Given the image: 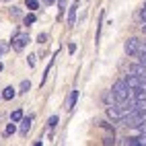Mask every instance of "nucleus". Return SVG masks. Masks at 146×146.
<instances>
[{
  "mask_svg": "<svg viewBox=\"0 0 146 146\" xmlns=\"http://www.w3.org/2000/svg\"><path fill=\"white\" fill-rule=\"evenodd\" d=\"M111 93L115 97V101H125L132 97V89L128 86V82H125V78H119L115 80V84L111 86Z\"/></svg>",
  "mask_w": 146,
  "mask_h": 146,
  "instance_id": "f257e3e1",
  "label": "nucleus"
},
{
  "mask_svg": "<svg viewBox=\"0 0 146 146\" xmlns=\"http://www.w3.org/2000/svg\"><path fill=\"white\" fill-rule=\"evenodd\" d=\"M27 43H29V33H15L13 35V50L15 52H23Z\"/></svg>",
  "mask_w": 146,
  "mask_h": 146,
  "instance_id": "f03ea898",
  "label": "nucleus"
},
{
  "mask_svg": "<svg viewBox=\"0 0 146 146\" xmlns=\"http://www.w3.org/2000/svg\"><path fill=\"white\" fill-rule=\"evenodd\" d=\"M140 45H142V41L138 39V37H130V39L123 43V50H125V54H128V56H138Z\"/></svg>",
  "mask_w": 146,
  "mask_h": 146,
  "instance_id": "7ed1b4c3",
  "label": "nucleus"
},
{
  "mask_svg": "<svg viewBox=\"0 0 146 146\" xmlns=\"http://www.w3.org/2000/svg\"><path fill=\"white\" fill-rule=\"evenodd\" d=\"M125 82H128V86L132 89V93H134L136 89H140V86L144 84V80H142V76H138V74H134V72H130L128 76H125Z\"/></svg>",
  "mask_w": 146,
  "mask_h": 146,
  "instance_id": "20e7f679",
  "label": "nucleus"
},
{
  "mask_svg": "<svg viewBox=\"0 0 146 146\" xmlns=\"http://www.w3.org/2000/svg\"><path fill=\"white\" fill-rule=\"evenodd\" d=\"M31 123H33V115H29V117H23L21 119V136L23 138H27V134H29V130H31Z\"/></svg>",
  "mask_w": 146,
  "mask_h": 146,
  "instance_id": "39448f33",
  "label": "nucleus"
},
{
  "mask_svg": "<svg viewBox=\"0 0 146 146\" xmlns=\"http://www.w3.org/2000/svg\"><path fill=\"white\" fill-rule=\"evenodd\" d=\"M130 72H134V74H138V76H146V66L142 64V62H138V64H132L130 66Z\"/></svg>",
  "mask_w": 146,
  "mask_h": 146,
  "instance_id": "423d86ee",
  "label": "nucleus"
},
{
  "mask_svg": "<svg viewBox=\"0 0 146 146\" xmlns=\"http://www.w3.org/2000/svg\"><path fill=\"white\" fill-rule=\"evenodd\" d=\"M76 8H78V2L70 6V13H68V27H74L76 25Z\"/></svg>",
  "mask_w": 146,
  "mask_h": 146,
  "instance_id": "0eeeda50",
  "label": "nucleus"
},
{
  "mask_svg": "<svg viewBox=\"0 0 146 146\" xmlns=\"http://www.w3.org/2000/svg\"><path fill=\"white\" fill-rule=\"evenodd\" d=\"M76 101H78V91L74 89V91L70 93V99H68V105H66V109H68V111H72V109H74V105H76Z\"/></svg>",
  "mask_w": 146,
  "mask_h": 146,
  "instance_id": "6e6552de",
  "label": "nucleus"
},
{
  "mask_svg": "<svg viewBox=\"0 0 146 146\" xmlns=\"http://www.w3.org/2000/svg\"><path fill=\"white\" fill-rule=\"evenodd\" d=\"M15 95H17V91L13 89V86H6V89L2 91V99H4V101H11Z\"/></svg>",
  "mask_w": 146,
  "mask_h": 146,
  "instance_id": "1a4fd4ad",
  "label": "nucleus"
},
{
  "mask_svg": "<svg viewBox=\"0 0 146 146\" xmlns=\"http://www.w3.org/2000/svg\"><path fill=\"white\" fill-rule=\"evenodd\" d=\"M123 144H128V146H138V144H140V146H142V140L136 138V136H130V138L123 140Z\"/></svg>",
  "mask_w": 146,
  "mask_h": 146,
  "instance_id": "9d476101",
  "label": "nucleus"
},
{
  "mask_svg": "<svg viewBox=\"0 0 146 146\" xmlns=\"http://www.w3.org/2000/svg\"><path fill=\"white\" fill-rule=\"evenodd\" d=\"M15 132H17V125H15V121H11L6 125V130H4V136H13Z\"/></svg>",
  "mask_w": 146,
  "mask_h": 146,
  "instance_id": "9b49d317",
  "label": "nucleus"
},
{
  "mask_svg": "<svg viewBox=\"0 0 146 146\" xmlns=\"http://www.w3.org/2000/svg\"><path fill=\"white\" fill-rule=\"evenodd\" d=\"M11 119H13L15 123H17V121H21V119H23V111H21V109H17V111H13V115H11Z\"/></svg>",
  "mask_w": 146,
  "mask_h": 146,
  "instance_id": "f8f14e48",
  "label": "nucleus"
},
{
  "mask_svg": "<svg viewBox=\"0 0 146 146\" xmlns=\"http://www.w3.org/2000/svg\"><path fill=\"white\" fill-rule=\"evenodd\" d=\"M23 21H25V25H33V23L37 21V17H35V15L31 13V15H27V17L23 19Z\"/></svg>",
  "mask_w": 146,
  "mask_h": 146,
  "instance_id": "ddd939ff",
  "label": "nucleus"
},
{
  "mask_svg": "<svg viewBox=\"0 0 146 146\" xmlns=\"http://www.w3.org/2000/svg\"><path fill=\"white\" fill-rule=\"evenodd\" d=\"M29 91H31V82H29V80H23V82H21V93H29Z\"/></svg>",
  "mask_w": 146,
  "mask_h": 146,
  "instance_id": "4468645a",
  "label": "nucleus"
},
{
  "mask_svg": "<svg viewBox=\"0 0 146 146\" xmlns=\"http://www.w3.org/2000/svg\"><path fill=\"white\" fill-rule=\"evenodd\" d=\"M37 6H39V2H37V0H27V8H29V11H35Z\"/></svg>",
  "mask_w": 146,
  "mask_h": 146,
  "instance_id": "2eb2a0df",
  "label": "nucleus"
},
{
  "mask_svg": "<svg viewBox=\"0 0 146 146\" xmlns=\"http://www.w3.org/2000/svg\"><path fill=\"white\" fill-rule=\"evenodd\" d=\"M66 0H58V6H60V19H62V15H64V11H66Z\"/></svg>",
  "mask_w": 146,
  "mask_h": 146,
  "instance_id": "dca6fc26",
  "label": "nucleus"
},
{
  "mask_svg": "<svg viewBox=\"0 0 146 146\" xmlns=\"http://www.w3.org/2000/svg\"><path fill=\"white\" fill-rule=\"evenodd\" d=\"M56 123H58V117H56V115H52V117L47 119V125H50V128H56Z\"/></svg>",
  "mask_w": 146,
  "mask_h": 146,
  "instance_id": "f3484780",
  "label": "nucleus"
},
{
  "mask_svg": "<svg viewBox=\"0 0 146 146\" xmlns=\"http://www.w3.org/2000/svg\"><path fill=\"white\" fill-rule=\"evenodd\" d=\"M103 142H105V144H113V142H115V140H113V134H111V136H105Z\"/></svg>",
  "mask_w": 146,
  "mask_h": 146,
  "instance_id": "a211bd4d",
  "label": "nucleus"
},
{
  "mask_svg": "<svg viewBox=\"0 0 146 146\" xmlns=\"http://www.w3.org/2000/svg\"><path fill=\"white\" fill-rule=\"evenodd\" d=\"M37 41H39V43H45V41H47V35H45V33H41L39 37H37Z\"/></svg>",
  "mask_w": 146,
  "mask_h": 146,
  "instance_id": "6ab92c4d",
  "label": "nucleus"
},
{
  "mask_svg": "<svg viewBox=\"0 0 146 146\" xmlns=\"http://www.w3.org/2000/svg\"><path fill=\"white\" fill-rule=\"evenodd\" d=\"M11 15H13V17H21V11H19V8H15V6H13V8H11Z\"/></svg>",
  "mask_w": 146,
  "mask_h": 146,
  "instance_id": "aec40b11",
  "label": "nucleus"
},
{
  "mask_svg": "<svg viewBox=\"0 0 146 146\" xmlns=\"http://www.w3.org/2000/svg\"><path fill=\"white\" fill-rule=\"evenodd\" d=\"M140 19H142V23L146 25V8H142V13H140Z\"/></svg>",
  "mask_w": 146,
  "mask_h": 146,
  "instance_id": "412c9836",
  "label": "nucleus"
},
{
  "mask_svg": "<svg viewBox=\"0 0 146 146\" xmlns=\"http://www.w3.org/2000/svg\"><path fill=\"white\" fill-rule=\"evenodd\" d=\"M68 52L74 54V52H76V43H70V45H68Z\"/></svg>",
  "mask_w": 146,
  "mask_h": 146,
  "instance_id": "4be33fe9",
  "label": "nucleus"
},
{
  "mask_svg": "<svg viewBox=\"0 0 146 146\" xmlns=\"http://www.w3.org/2000/svg\"><path fill=\"white\" fill-rule=\"evenodd\" d=\"M29 66H31V68L35 66V56H29Z\"/></svg>",
  "mask_w": 146,
  "mask_h": 146,
  "instance_id": "5701e85b",
  "label": "nucleus"
},
{
  "mask_svg": "<svg viewBox=\"0 0 146 146\" xmlns=\"http://www.w3.org/2000/svg\"><path fill=\"white\" fill-rule=\"evenodd\" d=\"M52 2H54V0H45V4H52Z\"/></svg>",
  "mask_w": 146,
  "mask_h": 146,
  "instance_id": "b1692460",
  "label": "nucleus"
},
{
  "mask_svg": "<svg viewBox=\"0 0 146 146\" xmlns=\"http://www.w3.org/2000/svg\"><path fill=\"white\" fill-rule=\"evenodd\" d=\"M0 72H2V64H0Z\"/></svg>",
  "mask_w": 146,
  "mask_h": 146,
  "instance_id": "393cba45",
  "label": "nucleus"
},
{
  "mask_svg": "<svg viewBox=\"0 0 146 146\" xmlns=\"http://www.w3.org/2000/svg\"><path fill=\"white\" fill-rule=\"evenodd\" d=\"M0 56H2V47H0Z\"/></svg>",
  "mask_w": 146,
  "mask_h": 146,
  "instance_id": "a878e982",
  "label": "nucleus"
},
{
  "mask_svg": "<svg viewBox=\"0 0 146 146\" xmlns=\"http://www.w3.org/2000/svg\"><path fill=\"white\" fill-rule=\"evenodd\" d=\"M144 136H146V134H144Z\"/></svg>",
  "mask_w": 146,
  "mask_h": 146,
  "instance_id": "bb28decb",
  "label": "nucleus"
}]
</instances>
